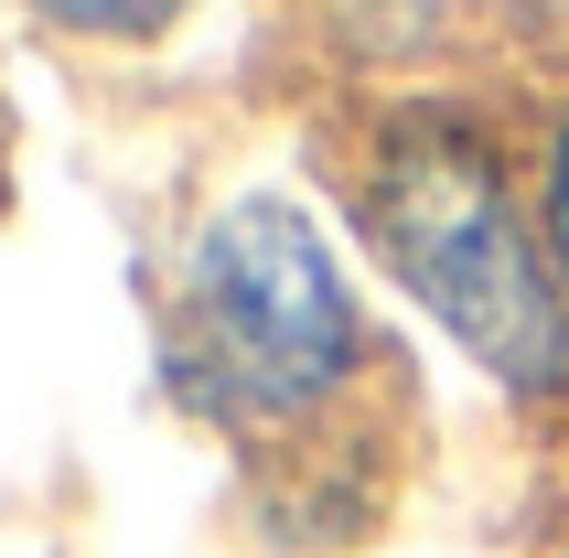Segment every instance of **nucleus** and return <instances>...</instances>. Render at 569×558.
Returning a JSON list of instances; mask_svg holds the SVG:
<instances>
[{
    "mask_svg": "<svg viewBox=\"0 0 569 558\" xmlns=\"http://www.w3.org/2000/svg\"><path fill=\"white\" fill-rule=\"evenodd\" d=\"M366 237L430 322L516 398L569 387V290L548 269L538 205H516L495 140L462 119H387L366 161Z\"/></svg>",
    "mask_w": 569,
    "mask_h": 558,
    "instance_id": "1",
    "label": "nucleus"
},
{
    "mask_svg": "<svg viewBox=\"0 0 569 558\" xmlns=\"http://www.w3.org/2000/svg\"><path fill=\"white\" fill-rule=\"evenodd\" d=\"M172 376L237 430H290L366 376V311L290 193H237L193 226L172 290Z\"/></svg>",
    "mask_w": 569,
    "mask_h": 558,
    "instance_id": "2",
    "label": "nucleus"
},
{
    "mask_svg": "<svg viewBox=\"0 0 569 558\" xmlns=\"http://www.w3.org/2000/svg\"><path fill=\"white\" fill-rule=\"evenodd\" d=\"M538 237H548V269L569 290V119L548 129V161H538Z\"/></svg>",
    "mask_w": 569,
    "mask_h": 558,
    "instance_id": "3",
    "label": "nucleus"
}]
</instances>
